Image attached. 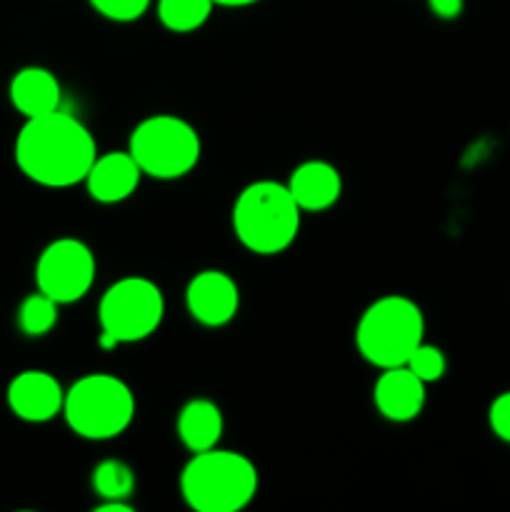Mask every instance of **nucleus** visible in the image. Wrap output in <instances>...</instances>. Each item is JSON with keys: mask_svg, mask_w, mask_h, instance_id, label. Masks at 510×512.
Instances as JSON below:
<instances>
[{"mask_svg": "<svg viewBox=\"0 0 510 512\" xmlns=\"http://www.w3.org/2000/svg\"><path fill=\"white\" fill-rule=\"evenodd\" d=\"M58 308L53 298L45 293H33L20 303L18 308V328L28 338H43L58 325Z\"/></svg>", "mask_w": 510, "mask_h": 512, "instance_id": "nucleus-18", "label": "nucleus"}, {"mask_svg": "<svg viewBox=\"0 0 510 512\" xmlns=\"http://www.w3.org/2000/svg\"><path fill=\"white\" fill-rule=\"evenodd\" d=\"M300 215L288 185L255 180L245 185L233 203V233L245 250L255 255H278L295 243Z\"/></svg>", "mask_w": 510, "mask_h": 512, "instance_id": "nucleus-3", "label": "nucleus"}, {"mask_svg": "<svg viewBox=\"0 0 510 512\" xmlns=\"http://www.w3.org/2000/svg\"><path fill=\"white\" fill-rule=\"evenodd\" d=\"M285 185L303 213H323L343 195L340 170L328 160H305L290 173Z\"/></svg>", "mask_w": 510, "mask_h": 512, "instance_id": "nucleus-13", "label": "nucleus"}, {"mask_svg": "<svg viewBox=\"0 0 510 512\" xmlns=\"http://www.w3.org/2000/svg\"><path fill=\"white\" fill-rule=\"evenodd\" d=\"M5 400L15 418L25 423H48L63 415L65 390L55 375L45 370H23L10 380Z\"/></svg>", "mask_w": 510, "mask_h": 512, "instance_id": "nucleus-10", "label": "nucleus"}, {"mask_svg": "<svg viewBox=\"0 0 510 512\" xmlns=\"http://www.w3.org/2000/svg\"><path fill=\"white\" fill-rule=\"evenodd\" d=\"M213 3L220 8H245V5L260 3V0H213Z\"/></svg>", "mask_w": 510, "mask_h": 512, "instance_id": "nucleus-23", "label": "nucleus"}, {"mask_svg": "<svg viewBox=\"0 0 510 512\" xmlns=\"http://www.w3.org/2000/svg\"><path fill=\"white\" fill-rule=\"evenodd\" d=\"M225 420L218 405L208 398H193L180 408L178 420H175V433L180 443L190 453H203V450L218 448L223 438Z\"/></svg>", "mask_w": 510, "mask_h": 512, "instance_id": "nucleus-15", "label": "nucleus"}, {"mask_svg": "<svg viewBox=\"0 0 510 512\" xmlns=\"http://www.w3.org/2000/svg\"><path fill=\"white\" fill-rule=\"evenodd\" d=\"M140 178H143V170L138 168L128 150H110L95 158L83 183L95 203L115 205L128 200L138 190Z\"/></svg>", "mask_w": 510, "mask_h": 512, "instance_id": "nucleus-12", "label": "nucleus"}, {"mask_svg": "<svg viewBox=\"0 0 510 512\" xmlns=\"http://www.w3.org/2000/svg\"><path fill=\"white\" fill-rule=\"evenodd\" d=\"M93 10L113 23H133L148 13L153 0H88Z\"/></svg>", "mask_w": 510, "mask_h": 512, "instance_id": "nucleus-20", "label": "nucleus"}, {"mask_svg": "<svg viewBox=\"0 0 510 512\" xmlns=\"http://www.w3.org/2000/svg\"><path fill=\"white\" fill-rule=\"evenodd\" d=\"M425 383L408 368H385L373 385L375 410L390 423H410L425 408Z\"/></svg>", "mask_w": 510, "mask_h": 512, "instance_id": "nucleus-11", "label": "nucleus"}, {"mask_svg": "<svg viewBox=\"0 0 510 512\" xmlns=\"http://www.w3.org/2000/svg\"><path fill=\"white\" fill-rule=\"evenodd\" d=\"M163 318V290L153 280L143 275L115 280L98 303V345L103 350H115L118 345L140 343L160 328Z\"/></svg>", "mask_w": 510, "mask_h": 512, "instance_id": "nucleus-6", "label": "nucleus"}, {"mask_svg": "<svg viewBox=\"0 0 510 512\" xmlns=\"http://www.w3.org/2000/svg\"><path fill=\"white\" fill-rule=\"evenodd\" d=\"M95 253L78 238H58L43 248L35 263V285L58 305L83 300L95 283Z\"/></svg>", "mask_w": 510, "mask_h": 512, "instance_id": "nucleus-8", "label": "nucleus"}, {"mask_svg": "<svg viewBox=\"0 0 510 512\" xmlns=\"http://www.w3.org/2000/svg\"><path fill=\"white\" fill-rule=\"evenodd\" d=\"M405 365H408V368L413 370L425 385L438 383V380L445 375V370H448V360H445L443 350L435 348V345H428L425 340L413 350V353H410L408 363Z\"/></svg>", "mask_w": 510, "mask_h": 512, "instance_id": "nucleus-19", "label": "nucleus"}, {"mask_svg": "<svg viewBox=\"0 0 510 512\" xmlns=\"http://www.w3.org/2000/svg\"><path fill=\"white\" fill-rule=\"evenodd\" d=\"M185 308L203 328H223L240 310L238 283L223 270H200L185 288Z\"/></svg>", "mask_w": 510, "mask_h": 512, "instance_id": "nucleus-9", "label": "nucleus"}, {"mask_svg": "<svg viewBox=\"0 0 510 512\" xmlns=\"http://www.w3.org/2000/svg\"><path fill=\"white\" fill-rule=\"evenodd\" d=\"M128 153L148 178L178 180L198 165L203 143L188 120L158 113L135 125L128 140Z\"/></svg>", "mask_w": 510, "mask_h": 512, "instance_id": "nucleus-7", "label": "nucleus"}, {"mask_svg": "<svg viewBox=\"0 0 510 512\" xmlns=\"http://www.w3.org/2000/svg\"><path fill=\"white\" fill-rule=\"evenodd\" d=\"M425 340V315L405 295H383L365 308L355 325V348L373 368H398Z\"/></svg>", "mask_w": 510, "mask_h": 512, "instance_id": "nucleus-4", "label": "nucleus"}, {"mask_svg": "<svg viewBox=\"0 0 510 512\" xmlns=\"http://www.w3.org/2000/svg\"><path fill=\"white\" fill-rule=\"evenodd\" d=\"M13 153L20 173L33 183L43 188H73L83 183L98 158V145L75 115L53 110L25 118Z\"/></svg>", "mask_w": 510, "mask_h": 512, "instance_id": "nucleus-1", "label": "nucleus"}, {"mask_svg": "<svg viewBox=\"0 0 510 512\" xmlns=\"http://www.w3.org/2000/svg\"><path fill=\"white\" fill-rule=\"evenodd\" d=\"M213 0H158V20L170 33H195L208 23Z\"/></svg>", "mask_w": 510, "mask_h": 512, "instance_id": "nucleus-16", "label": "nucleus"}, {"mask_svg": "<svg viewBox=\"0 0 510 512\" xmlns=\"http://www.w3.org/2000/svg\"><path fill=\"white\" fill-rule=\"evenodd\" d=\"M260 475L243 453L210 448L193 453L180 473V495L195 512H238L258 495Z\"/></svg>", "mask_w": 510, "mask_h": 512, "instance_id": "nucleus-2", "label": "nucleus"}, {"mask_svg": "<svg viewBox=\"0 0 510 512\" xmlns=\"http://www.w3.org/2000/svg\"><path fill=\"white\" fill-rule=\"evenodd\" d=\"M488 423L495 438L510 445V390L500 393L488 408Z\"/></svg>", "mask_w": 510, "mask_h": 512, "instance_id": "nucleus-21", "label": "nucleus"}, {"mask_svg": "<svg viewBox=\"0 0 510 512\" xmlns=\"http://www.w3.org/2000/svg\"><path fill=\"white\" fill-rule=\"evenodd\" d=\"M63 418L78 438L113 440L133 423L135 395L118 375L88 373L65 390Z\"/></svg>", "mask_w": 510, "mask_h": 512, "instance_id": "nucleus-5", "label": "nucleus"}, {"mask_svg": "<svg viewBox=\"0 0 510 512\" xmlns=\"http://www.w3.org/2000/svg\"><path fill=\"white\" fill-rule=\"evenodd\" d=\"M428 8L435 18L455 20L465 8V0H428Z\"/></svg>", "mask_w": 510, "mask_h": 512, "instance_id": "nucleus-22", "label": "nucleus"}, {"mask_svg": "<svg viewBox=\"0 0 510 512\" xmlns=\"http://www.w3.org/2000/svg\"><path fill=\"white\" fill-rule=\"evenodd\" d=\"M8 95L13 108L23 118H38V115L60 110L63 103V88L55 73L40 65H28L13 75L8 85Z\"/></svg>", "mask_w": 510, "mask_h": 512, "instance_id": "nucleus-14", "label": "nucleus"}, {"mask_svg": "<svg viewBox=\"0 0 510 512\" xmlns=\"http://www.w3.org/2000/svg\"><path fill=\"white\" fill-rule=\"evenodd\" d=\"M90 483H93L95 495L100 500H130L135 493V485H138V478H135V470L128 463L118 458H108L95 465Z\"/></svg>", "mask_w": 510, "mask_h": 512, "instance_id": "nucleus-17", "label": "nucleus"}]
</instances>
